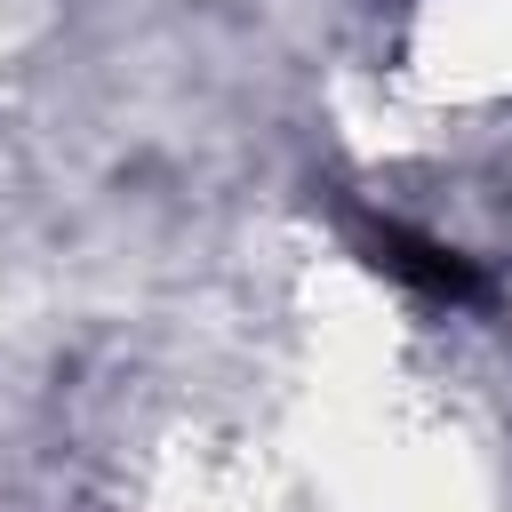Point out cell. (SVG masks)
<instances>
[{"label": "cell", "instance_id": "6da1fadb", "mask_svg": "<svg viewBox=\"0 0 512 512\" xmlns=\"http://www.w3.org/2000/svg\"><path fill=\"white\" fill-rule=\"evenodd\" d=\"M368 248H376V264H384L392 280H408V288H424V296H440V304H472V296H480V272H472L456 248L424 240V232L376 224V232H368Z\"/></svg>", "mask_w": 512, "mask_h": 512}]
</instances>
